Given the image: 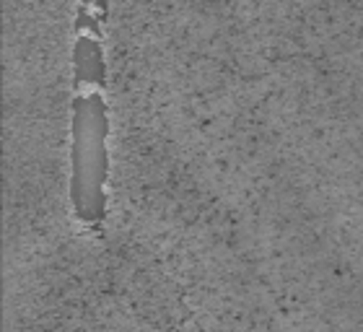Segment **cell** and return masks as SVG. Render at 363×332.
Instances as JSON below:
<instances>
[{"label":"cell","instance_id":"1","mask_svg":"<svg viewBox=\"0 0 363 332\" xmlns=\"http://www.w3.org/2000/svg\"><path fill=\"white\" fill-rule=\"evenodd\" d=\"M73 106V179L70 192L78 216L99 221L104 216L106 182V104L99 83H78Z\"/></svg>","mask_w":363,"mask_h":332}]
</instances>
